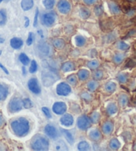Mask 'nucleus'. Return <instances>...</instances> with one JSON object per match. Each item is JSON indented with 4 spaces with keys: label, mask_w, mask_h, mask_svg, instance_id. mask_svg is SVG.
<instances>
[{
    "label": "nucleus",
    "mask_w": 136,
    "mask_h": 151,
    "mask_svg": "<svg viewBox=\"0 0 136 151\" xmlns=\"http://www.w3.org/2000/svg\"><path fill=\"white\" fill-rule=\"evenodd\" d=\"M11 128L16 136L22 137L27 134L30 127L27 120L23 117H21L12 122Z\"/></svg>",
    "instance_id": "f257e3e1"
},
{
    "label": "nucleus",
    "mask_w": 136,
    "mask_h": 151,
    "mask_svg": "<svg viewBox=\"0 0 136 151\" xmlns=\"http://www.w3.org/2000/svg\"><path fill=\"white\" fill-rule=\"evenodd\" d=\"M59 75H57L55 68L45 67V69L41 73V80L45 87H49L56 83L59 79Z\"/></svg>",
    "instance_id": "f03ea898"
},
{
    "label": "nucleus",
    "mask_w": 136,
    "mask_h": 151,
    "mask_svg": "<svg viewBox=\"0 0 136 151\" xmlns=\"http://www.w3.org/2000/svg\"><path fill=\"white\" fill-rule=\"evenodd\" d=\"M49 140L43 137L35 138L31 144V147L34 150H47L49 148Z\"/></svg>",
    "instance_id": "7ed1b4c3"
},
{
    "label": "nucleus",
    "mask_w": 136,
    "mask_h": 151,
    "mask_svg": "<svg viewBox=\"0 0 136 151\" xmlns=\"http://www.w3.org/2000/svg\"><path fill=\"white\" fill-rule=\"evenodd\" d=\"M36 51L38 55L41 57L49 56L51 53L50 45L46 42H41L36 47Z\"/></svg>",
    "instance_id": "20e7f679"
},
{
    "label": "nucleus",
    "mask_w": 136,
    "mask_h": 151,
    "mask_svg": "<svg viewBox=\"0 0 136 151\" xmlns=\"http://www.w3.org/2000/svg\"><path fill=\"white\" fill-rule=\"evenodd\" d=\"M23 106V102L19 97H14L10 101L9 103V111L11 113H16V112L22 110Z\"/></svg>",
    "instance_id": "39448f33"
},
{
    "label": "nucleus",
    "mask_w": 136,
    "mask_h": 151,
    "mask_svg": "<svg viewBox=\"0 0 136 151\" xmlns=\"http://www.w3.org/2000/svg\"><path fill=\"white\" fill-rule=\"evenodd\" d=\"M56 19V15L55 12H51L44 14L41 17V21L44 25L47 27H50L54 24Z\"/></svg>",
    "instance_id": "423d86ee"
},
{
    "label": "nucleus",
    "mask_w": 136,
    "mask_h": 151,
    "mask_svg": "<svg viewBox=\"0 0 136 151\" xmlns=\"http://www.w3.org/2000/svg\"><path fill=\"white\" fill-rule=\"evenodd\" d=\"M77 125L78 128L83 131L87 130L91 125V121L87 116L83 115L77 119Z\"/></svg>",
    "instance_id": "0eeeda50"
},
{
    "label": "nucleus",
    "mask_w": 136,
    "mask_h": 151,
    "mask_svg": "<svg viewBox=\"0 0 136 151\" xmlns=\"http://www.w3.org/2000/svg\"><path fill=\"white\" fill-rule=\"evenodd\" d=\"M71 87L65 83H61L57 86L56 92L59 96H67L71 93Z\"/></svg>",
    "instance_id": "6e6552de"
},
{
    "label": "nucleus",
    "mask_w": 136,
    "mask_h": 151,
    "mask_svg": "<svg viewBox=\"0 0 136 151\" xmlns=\"http://www.w3.org/2000/svg\"><path fill=\"white\" fill-rule=\"evenodd\" d=\"M52 110L55 114L61 115L66 112L67 105L64 102H56L54 104Z\"/></svg>",
    "instance_id": "1a4fd4ad"
},
{
    "label": "nucleus",
    "mask_w": 136,
    "mask_h": 151,
    "mask_svg": "<svg viewBox=\"0 0 136 151\" xmlns=\"http://www.w3.org/2000/svg\"><path fill=\"white\" fill-rule=\"evenodd\" d=\"M59 12L63 14H67L71 10V5L66 0H60L57 4Z\"/></svg>",
    "instance_id": "9d476101"
},
{
    "label": "nucleus",
    "mask_w": 136,
    "mask_h": 151,
    "mask_svg": "<svg viewBox=\"0 0 136 151\" xmlns=\"http://www.w3.org/2000/svg\"><path fill=\"white\" fill-rule=\"evenodd\" d=\"M28 87L31 92L33 93L34 94H40L41 93V88L40 85L38 84V80L35 78H32L29 80L28 81Z\"/></svg>",
    "instance_id": "9b49d317"
},
{
    "label": "nucleus",
    "mask_w": 136,
    "mask_h": 151,
    "mask_svg": "<svg viewBox=\"0 0 136 151\" xmlns=\"http://www.w3.org/2000/svg\"><path fill=\"white\" fill-rule=\"evenodd\" d=\"M44 131H45V133L47 134V136H48L52 139H56L57 136H58L56 129L50 124H47L45 127Z\"/></svg>",
    "instance_id": "f8f14e48"
},
{
    "label": "nucleus",
    "mask_w": 136,
    "mask_h": 151,
    "mask_svg": "<svg viewBox=\"0 0 136 151\" xmlns=\"http://www.w3.org/2000/svg\"><path fill=\"white\" fill-rule=\"evenodd\" d=\"M60 122L62 125L65 127H70L74 124V118L72 114H65L60 119Z\"/></svg>",
    "instance_id": "ddd939ff"
},
{
    "label": "nucleus",
    "mask_w": 136,
    "mask_h": 151,
    "mask_svg": "<svg viewBox=\"0 0 136 151\" xmlns=\"http://www.w3.org/2000/svg\"><path fill=\"white\" fill-rule=\"evenodd\" d=\"M114 130V124L111 121H107L102 126V131L106 134H110Z\"/></svg>",
    "instance_id": "4468645a"
},
{
    "label": "nucleus",
    "mask_w": 136,
    "mask_h": 151,
    "mask_svg": "<svg viewBox=\"0 0 136 151\" xmlns=\"http://www.w3.org/2000/svg\"><path fill=\"white\" fill-rule=\"evenodd\" d=\"M23 44V42L22 39L18 37L12 38L10 41V45L12 48L15 49H19L22 47Z\"/></svg>",
    "instance_id": "2eb2a0df"
},
{
    "label": "nucleus",
    "mask_w": 136,
    "mask_h": 151,
    "mask_svg": "<svg viewBox=\"0 0 136 151\" xmlns=\"http://www.w3.org/2000/svg\"><path fill=\"white\" fill-rule=\"evenodd\" d=\"M8 95V87L7 85L0 83V101H4Z\"/></svg>",
    "instance_id": "dca6fc26"
},
{
    "label": "nucleus",
    "mask_w": 136,
    "mask_h": 151,
    "mask_svg": "<svg viewBox=\"0 0 136 151\" xmlns=\"http://www.w3.org/2000/svg\"><path fill=\"white\" fill-rule=\"evenodd\" d=\"M60 131H61L62 134H64V136L65 137V139L67 140L68 143L71 145H73V143L74 142V138L73 137V135L71 132L64 129H60Z\"/></svg>",
    "instance_id": "f3484780"
},
{
    "label": "nucleus",
    "mask_w": 136,
    "mask_h": 151,
    "mask_svg": "<svg viewBox=\"0 0 136 151\" xmlns=\"http://www.w3.org/2000/svg\"><path fill=\"white\" fill-rule=\"evenodd\" d=\"M89 136H90V139L93 140V141H98L101 139V134L100 131L98 129H94L90 132Z\"/></svg>",
    "instance_id": "a211bd4d"
},
{
    "label": "nucleus",
    "mask_w": 136,
    "mask_h": 151,
    "mask_svg": "<svg viewBox=\"0 0 136 151\" xmlns=\"http://www.w3.org/2000/svg\"><path fill=\"white\" fill-rule=\"evenodd\" d=\"M33 4V0H22L21 6L24 11H28L32 8Z\"/></svg>",
    "instance_id": "6ab92c4d"
},
{
    "label": "nucleus",
    "mask_w": 136,
    "mask_h": 151,
    "mask_svg": "<svg viewBox=\"0 0 136 151\" xmlns=\"http://www.w3.org/2000/svg\"><path fill=\"white\" fill-rule=\"evenodd\" d=\"M75 69V65L74 63L70 61L65 62L61 65V70L64 72H69L73 71Z\"/></svg>",
    "instance_id": "aec40b11"
},
{
    "label": "nucleus",
    "mask_w": 136,
    "mask_h": 151,
    "mask_svg": "<svg viewBox=\"0 0 136 151\" xmlns=\"http://www.w3.org/2000/svg\"><path fill=\"white\" fill-rule=\"evenodd\" d=\"M77 76L81 81H85L90 76V72L86 69H81L77 73Z\"/></svg>",
    "instance_id": "412c9836"
},
{
    "label": "nucleus",
    "mask_w": 136,
    "mask_h": 151,
    "mask_svg": "<svg viewBox=\"0 0 136 151\" xmlns=\"http://www.w3.org/2000/svg\"><path fill=\"white\" fill-rule=\"evenodd\" d=\"M106 111L109 115H112V114H116L117 112V107L115 103L109 104L108 106H107Z\"/></svg>",
    "instance_id": "4be33fe9"
},
{
    "label": "nucleus",
    "mask_w": 136,
    "mask_h": 151,
    "mask_svg": "<svg viewBox=\"0 0 136 151\" xmlns=\"http://www.w3.org/2000/svg\"><path fill=\"white\" fill-rule=\"evenodd\" d=\"M116 84L114 82L107 83L105 86L106 91L109 93H113L116 90Z\"/></svg>",
    "instance_id": "5701e85b"
},
{
    "label": "nucleus",
    "mask_w": 136,
    "mask_h": 151,
    "mask_svg": "<svg viewBox=\"0 0 136 151\" xmlns=\"http://www.w3.org/2000/svg\"><path fill=\"white\" fill-rule=\"evenodd\" d=\"M65 41L62 39H56L53 41L54 46L57 49H61L65 47Z\"/></svg>",
    "instance_id": "b1692460"
},
{
    "label": "nucleus",
    "mask_w": 136,
    "mask_h": 151,
    "mask_svg": "<svg viewBox=\"0 0 136 151\" xmlns=\"http://www.w3.org/2000/svg\"><path fill=\"white\" fill-rule=\"evenodd\" d=\"M55 148L57 150H67L68 148L65 143L63 140H59L55 144Z\"/></svg>",
    "instance_id": "393cba45"
},
{
    "label": "nucleus",
    "mask_w": 136,
    "mask_h": 151,
    "mask_svg": "<svg viewBox=\"0 0 136 151\" xmlns=\"http://www.w3.org/2000/svg\"><path fill=\"white\" fill-rule=\"evenodd\" d=\"M80 15L82 19H88L90 16V11L86 7H82L80 11Z\"/></svg>",
    "instance_id": "a878e982"
},
{
    "label": "nucleus",
    "mask_w": 136,
    "mask_h": 151,
    "mask_svg": "<svg viewBox=\"0 0 136 151\" xmlns=\"http://www.w3.org/2000/svg\"><path fill=\"white\" fill-rule=\"evenodd\" d=\"M109 8L110 12L114 14H118L120 12L119 7L115 3H109Z\"/></svg>",
    "instance_id": "bb28decb"
},
{
    "label": "nucleus",
    "mask_w": 136,
    "mask_h": 151,
    "mask_svg": "<svg viewBox=\"0 0 136 151\" xmlns=\"http://www.w3.org/2000/svg\"><path fill=\"white\" fill-rule=\"evenodd\" d=\"M120 144L119 141L116 139H113L110 140V142H109V147L113 150H118L120 148Z\"/></svg>",
    "instance_id": "cd10ccee"
},
{
    "label": "nucleus",
    "mask_w": 136,
    "mask_h": 151,
    "mask_svg": "<svg viewBox=\"0 0 136 151\" xmlns=\"http://www.w3.org/2000/svg\"><path fill=\"white\" fill-rule=\"evenodd\" d=\"M75 42L77 47H82L85 45L86 40L83 36L77 35L75 38Z\"/></svg>",
    "instance_id": "c85d7f7f"
},
{
    "label": "nucleus",
    "mask_w": 136,
    "mask_h": 151,
    "mask_svg": "<svg viewBox=\"0 0 136 151\" xmlns=\"http://www.w3.org/2000/svg\"><path fill=\"white\" fill-rule=\"evenodd\" d=\"M119 105L122 106H125L128 103V101H129V99L126 95H121L119 97Z\"/></svg>",
    "instance_id": "c756f323"
},
{
    "label": "nucleus",
    "mask_w": 136,
    "mask_h": 151,
    "mask_svg": "<svg viewBox=\"0 0 136 151\" xmlns=\"http://www.w3.org/2000/svg\"><path fill=\"white\" fill-rule=\"evenodd\" d=\"M20 61H21V63H22L23 65H25L27 66V65H29L30 62V60L29 59V57H27V55L25 53H21L20 55Z\"/></svg>",
    "instance_id": "7c9ffc66"
},
{
    "label": "nucleus",
    "mask_w": 136,
    "mask_h": 151,
    "mask_svg": "<svg viewBox=\"0 0 136 151\" xmlns=\"http://www.w3.org/2000/svg\"><path fill=\"white\" fill-rule=\"evenodd\" d=\"M100 120V114L98 112H94L90 116V121L91 123L97 124Z\"/></svg>",
    "instance_id": "2f4dec72"
},
{
    "label": "nucleus",
    "mask_w": 136,
    "mask_h": 151,
    "mask_svg": "<svg viewBox=\"0 0 136 151\" xmlns=\"http://www.w3.org/2000/svg\"><path fill=\"white\" fill-rule=\"evenodd\" d=\"M90 145L88 144V142H87L86 141H82L80 142L79 144L77 145V148L78 150H88L90 149Z\"/></svg>",
    "instance_id": "473e14b6"
},
{
    "label": "nucleus",
    "mask_w": 136,
    "mask_h": 151,
    "mask_svg": "<svg viewBox=\"0 0 136 151\" xmlns=\"http://www.w3.org/2000/svg\"><path fill=\"white\" fill-rule=\"evenodd\" d=\"M44 7L47 9H51L55 5V0H43Z\"/></svg>",
    "instance_id": "72a5a7b5"
},
{
    "label": "nucleus",
    "mask_w": 136,
    "mask_h": 151,
    "mask_svg": "<svg viewBox=\"0 0 136 151\" xmlns=\"http://www.w3.org/2000/svg\"><path fill=\"white\" fill-rule=\"evenodd\" d=\"M7 15L4 9L0 10V25H3L6 23Z\"/></svg>",
    "instance_id": "f704fd0d"
},
{
    "label": "nucleus",
    "mask_w": 136,
    "mask_h": 151,
    "mask_svg": "<svg viewBox=\"0 0 136 151\" xmlns=\"http://www.w3.org/2000/svg\"><path fill=\"white\" fill-rule=\"evenodd\" d=\"M98 87V83L95 81H92L88 83V88L91 92H94Z\"/></svg>",
    "instance_id": "c9c22d12"
},
{
    "label": "nucleus",
    "mask_w": 136,
    "mask_h": 151,
    "mask_svg": "<svg viewBox=\"0 0 136 151\" xmlns=\"http://www.w3.org/2000/svg\"><path fill=\"white\" fill-rule=\"evenodd\" d=\"M99 65V62L97 61V60H93V61H89L87 64L88 68H90L91 69H95L98 68Z\"/></svg>",
    "instance_id": "e433bc0d"
},
{
    "label": "nucleus",
    "mask_w": 136,
    "mask_h": 151,
    "mask_svg": "<svg viewBox=\"0 0 136 151\" xmlns=\"http://www.w3.org/2000/svg\"><path fill=\"white\" fill-rule=\"evenodd\" d=\"M67 81L70 85H74V86L76 85L77 83V77H75V75H69V76H68L67 77Z\"/></svg>",
    "instance_id": "4c0bfd02"
},
{
    "label": "nucleus",
    "mask_w": 136,
    "mask_h": 151,
    "mask_svg": "<svg viewBox=\"0 0 136 151\" xmlns=\"http://www.w3.org/2000/svg\"><path fill=\"white\" fill-rule=\"evenodd\" d=\"M94 12H95L97 16H101L103 13V7L101 5H98L96 6L94 8Z\"/></svg>",
    "instance_id": "58836bf2"
},
{
    "label": "nucleus",
    "mask_w": 136,
    "mask_h": 151,
    "mask_svg": "<svg viewBox=\"0 0 136 151\" xmlns=\"http://www.w3.org/2000/svg\"><path fill=\"white\" fill-rule=\"evenodd\" d=\"M124 59V55L123 54L121 53H118V54H116V55L114 56V62L117 64H119L121 63L123 61V60Z\"/></svg>",
    "instance_id": "ea45409f"
},
{
    "label": "nucleus",
    "mask_w": 136,
    "mask_h": 151,
    "mask_svg": "<svg viewBox=\"0 0 136 151\" xmlns=\"http://www.w3.org/2000/svg\"><path fill=\"white\" fill-rule=\"evenodd\" d=\"M23 107L25 109H30L33 106V103L31 102L30 99H25L22 101Z\"/></svg>",
    "instance_id": "a19ab883"
},
{
    "label": "nucleus",
    "mask_w": 136,
    "mask_h": 151,
    "mask_svg": "<svg viewBox=\"0 0 136 151\" xmlns=\"http://www.w3.org/2000/svg\"><path fill=\"white\" fill-rule=\"evenodd\" d=\"M38 71V65L35 60H32L31 63V66L30 68V72L31 73H35Z\"/></svg>",
    "instance_id": "79ce46f5"
},
{
    "label": "nucleus",
    "mask_w": 136,
    "mask_h": 151,
    "mask_svg": "<svg viewBox=\"0 0 136 151\" xmlns=\"http://www.w3.org/2000/svg\"><path fill=\"white\" fill-rule=\"evenodd\" d=\"M103 73L102 71H100V70L96 71L93 75V77L95 80H100L103 78Z\"/></svg>",
    "instance_id": "37998d69"
},
{
    "label": "nucleus",
    "mask_w": 136,
    "mask_h": 151,
    "mask_svg": "<svg viewBox=\"0 0 136 151\" xmlns=\"http://www.w3.org/2000/svg\"><path fill=\"white\" fill-rule=\"evenodd\" d=\"M117 47H118V48L120 50L122 51H125L129 48V45H127V43H125L124 41H120L118 43V45H117Z\"/></svg>",
    "instance_id": "c03bdc74"
},
{
    "label": "nucleus",
    "mask_w": 136,
    "mask_h": 151,
    "mask_svg": "<svg viewBox=\"0 0 136 151\" xmlns=\"http://www.w3.org/2000/svg\"><path fill=\"white\" fill-rule=\"evenodd\" d=\"M117 79L119 80V81L122 83H124L127 81V75L124 73H121L119 74L118 76H117Z\"/></svg>",
    "instance_id": "a18cd8bd"
},
{
    "label": "nucleus",
    "mask_w": 136,
    "mask_h": 151,
    "mask_svg": "<svg viewBox=\"0 0 136 151\" xmlns=\"http://www.w3.org/2000/svg\"><path fill=\"white\" fill-rule=\"evenodd\" d=\"M33 40H34V34L32 32H30V33H29L28 38L27 40V41H26V43H27V45H31V44L33 43Z\"/></svg>",
    "instance_id": "49530a36"
},
{
    "label": "nucleus",
    "mask_w": 136,
    "mask_h": 151,
    "mask_svg": "<svg viewBox=\"0 0 136 151\" xmlns=\"http://www.w3.org/2000/svg\"><path fill=\"white\" fill-rule=\"evenodd\" d=\"M41 110H42L43 113H44V114L46 116L47 118H49L50 119L51 116V113H50V111H49V109L47 108V107H43L41 109Z\"/></svg>",
    "instance_id": "de8ad7c7"
},
{
    "label": "nucleus",
    "mask_w": 136,
    "mask_h": 151,
    "mask_svg": "<svg viewBox=\"0 0 136 151\" xmlns=\"http://www.w3.org/2000/svg\"><path fill=\"white\" fill-rule=\"evenodd\" d=\"M81 97H82L83 99H84L85 101H90L91 99L90 94H89V93H86V92L82 93V95H81Z\"/></svg>",
    "instance_id": "09e8293b"
},
{
    "label": "nucleus",
    "mask_w": 136,
    "mask_h": 151,
    "mask_svg": "<svg viewBox=\"0 0 136 151\" xmlns=\"http://www.w3.org/2000/svg\"><path fill=\"white\" fill-rule=\"evenodd\" d=\"M38 15H39V9L38 8L36 9L35 11V17H34V21H33V27H36L38 25Z\"/></svg>",
    "instance_id": "8fccbe9b"
},
{
    "label": "nucleus",
    "mask_w": 136,
    "mask_h": 151,
    "mask_svg": "<svg viewBox=\"0 0 136 151\" xmlns=\"http://www.w3.org/2000/svg\"><path fill=\"white\" fill-rule=\"evenodd\" d=\"M135 66H136V62L135 61H133V60H132V59H131L126 65V67H133Z\"/></svg>",
    "instance_id": "3c124183"
},
{
    "label": "nucleus",
    "mask_w": 136,
    "mask_h": 151,
    "mask_svg": "<svg viewBox=\"0 0 136 151\" xmlns=\"http://www.w3.org/2000/svg\"><path fill=\"white\" fill-rule=\"evenodd\" d=\"M97 0H83L84 3L88 5H91L96 2Z\"/></svg>",
    "instance_id": "603ef678"
},
{
    "label": "nucleus",
    "mask_w": 136,
    "mask_h": 151,
    "mask_svg": "<svg viewBox=\"0 0 136 151\" xmlns=\"http://www.w3.org/2000/svg\"><path fill=\"white\" fill-rule=\"evenodd\" d=\"M4 123V117L2 116V114L0 113V127H1Z\"/></svg>",
    "instance_id": "864d4df0"
},
{
    "label": "nucleus",
    "mask_w": 136,
    "mask_h": 151,
    "mask_svg": "<svg viewBox=\"0 0 136 151\" xmlns=\"http://www.w3.org/2000/svg\"><path fill=\"white\" fill-rule=\"evenodd\" d=\"M0 68H1L2 70H3V71L6 73V74H9V72H8V71H7V69L6 68V67H5L4 65H2L0 63Z\"/></svg>",
    "instance_id": "5fc2aeb1"
},
{
    "label": "nucleus",
    "mask_w": 136,
    "mask_h": 151,
    "mask_svg": "<svg viewBox=\"0 0 136 151\" xmlns=\"http://www.w3.org/2000/svg\"><path fill=\"white\" fill-rule=\"evenodd\" d=\"M25 27H27L29 25H30V19H28V17H25Z\"/></svg>",
    "instance_id": "6e6d98bb"
},
{
    "label": "nucleus",
    "mask_w": 136,
    "mask_h": 151,
    "mask_svg": "<svg viewBox=\"0 0 136 151\" xmlns=\"http://www.w3.org/2000/svg\"><path fill=\"white\" fill-rule=\"evenodd\" d=\"M4 41H5L4 39H3V38H2V37H0V43H4Z\"/></svg>",
    "instance_id": "4d7b16f0"
},
{
    "label": "nucleus",
    "mask_w": 136,
    "mask_h": 151,
    "mask_svg": "<svg viewBox=\"0 0 136 151\" xmlns=\"http://www.w3.org/2000/svg\"><path fill=\"white\" fill-rule=\"evenodd\" d=\"M23 74H26V71L25 69V67H23Z\"/></svg>",
    "instance_id": "13d9d810"
},
{
    "label": "nucleus",
    "mask_w": 136,
    "mask_h": 151,
    "mask_svg": "<svg viewBox=\"0 0 136 151\" xmlns=\"http://www.w3.org/2000/svg\"><path fill=\"white\" fill-rule=\"evenodd\" d=\"M134 148H135V149L136 150V144H135V147H134Z\"/></svg>",
    "instance_id": "bf43d9fd"
},
{
    "label": "nucleus",
    "mask_w": 136,
    "mask_h": 151,
    "mask_svg": "<svg viewBox=\"0 0 136 151\" xmlns=\"http://www.w3.org/2000/svg\"><path fill=\"white\" fill-rule=\"evenodd\" d=\"M2 1H3V0H0V3H1V2Z\"/></svg>",
    "instance_id": "052dcab7"
},
{
    "label": "nucleus",
    "mask_w": 136,
    "mask_h": 151,
    "mask_svg": "<svg viewBox=\"0 0 136 151\" xmlns=\"http://www.w3.org/2000/svg\"><path fill=\"white\" fill-rule=\"evenodd\" d=\"M1 54V51H0V55Z\"/></svg>",
    "instance_id": "680f3d73"
}]
</instances>
